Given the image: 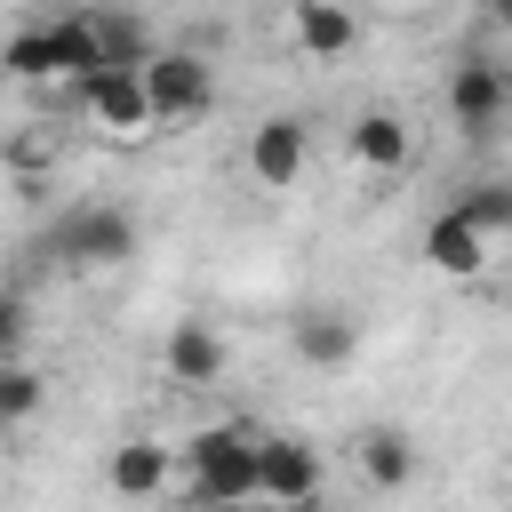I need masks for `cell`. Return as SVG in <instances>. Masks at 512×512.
I'll return each instance as SVG.
<instances>
[{"label":"cell","mask_w":512,"mask_h":512,"mask_svg":"<svg viewBox=\"0 0 512 512\" xmlns=\"http://www.w3.org/2000/svg\"><path fill=\"white\" fill-rule=\"evenodd\" d=\"M40 400H48V384H40L24 360H0V432L24 424V416H40Z\"/></svg>","instance_id":"e0dca14e"},{"label":"cell","mask_w":512,"mask_h":512,"mask_svg":"<svg viewBox=\"0 0 512 512\" xmlns=\"http://www.w3.org/2000/svg\"><path fill=\"white\" fill-rule=\"evenodd\" d=\"M408 152H416V136H408L400 112H360V120H352V160H360V168L392 176V168H408Z\"/></svg>","instance_id":"8fae6325"},{"label":"cell","mask_w":512,"mask_h":512,"mask_svg":"<svg viewBox=\"0 0 512 512\" xmlns=\"http://www.w3.org/2000/svg\"><path fill=\"white\" fill-rule=\"evenodd\" d=\"M472 8H480V24H504L512 32V0H472Z\"/></svg>","instance_id":"d6986e66"},{"label":"cell","mask_w":512,"mask_h":512,"mask_svg":"<svg viewBox=\"0 0 512 512\" xmlns=\"http://www.w3.org/2000/svg\"><path fill=\"white\" fill-rule=\"evenodd\" d=\"M264 512H328V504H320V496H312V504H264Z\"/></svg>","instance_id":"ffe728a7"},{"label":"cell","mask_w":512,"mask_h":512,"mask_svg":"<svg viewBox=\"0 0 512 512\" xmlns=\"http://www.w3.org/2000/svg\"><path fill=\"white\" fill-rule=\"evenodd\" d=\"M256 496L264 504H312L320 496V448L296 440V432L256 440Z\"/></svg>","instance_id":"277c9868"},{"label":"cell","mask_w":512,"mask_h":512,"mask_svg":"<svg viewBox=\"0 0 512 512\" xmlns=\"http://www.w3.org/2000/svg\"><path fill=\"white\" fill-rule=\"evenodd\" d=\"M160 360H168V376H176V384H216V376H224V336H216L208 320H176Z\"/></svg>","instance_id":"30bf717a"},{"label":"cell","mask_w":512,"mask_h":512,"mask_svg":"<svg viewBox=\"0 0 512 512\" xmlns=\"http://www.w3.org/2000/svg\"><path fill=\"white\" fill-rule=\"evenodd\" d=\"M288 344H296V360H312V368H344L352 344H360V328H352L344 312H296V320H288Z\"/></svg>","instance_id":"7c38bea8"},{"label":"cell","mask_w":512,"mask_h":512,"mask_svg":"<svg viewBox=\"0 0 512 512\" xmlns=\"http://www.w3.org/2000/svg\"><path fill=\"white\" fill-rule=\"evenodd\" d=\"M184 488H192L200 512H216V504H264V496H256V432H240V424H200V432L184 440Z\"/></svg>","instance_id":"6da1fadb"},{"label":"cell","mask_w":512,"mask_h":512,"mask_svg":"<svg viewBox=\"0 0 512 512\" xmlns=\"http://www.w3.org/2000/svg\"><path fill=\"white\" fill-rule=\"evenodd\" d=\"M144 96H152V120H200V112L216 104V72H208L192 48H152Z\"/></svg>","instance_id":"3957f363"},{"label":"cell","mask_w":512,"mask_h":512,"mask_svg":"<svg viewBox=\"0 0 512 512\" xmlns=\"http://www.w3.org/2000/svg\"><path fill=\"white\" fill-rule=\"evenodd\" d=\"M104 480H112L120 496H160V488H168V448H160V440H120L112 464H104Z\"/></svg>","instance_id":"4fadbf2b"},{"label":"cell","mask_w":512,"mask_h":512,"mask_svg":"<svg viewBox=\"0 0 512 512\" xmlns=\"http://www.w3.org/2000/svg\"><path fill=\"white\" fill-rule=\"evenodd\" d=\"M248 176H256L264 192H288V184L304 176V120H296V112L256 120V136H248Z\"/></svg>","instance_id":"52a82bcc"},{"label":"cell","mask_w":512,"mask_h":512,"mask_svg":"<svg viewBox=\"0 0 512 512\" xmlns=\"http://www.w3.org/2000/svg\"><path fill=\"white\" fill-rule=\"evenodd\" d=\"M360 472H368V488H408V472H416V448H408V432H392V424H368V432H360Z\"/></svg>","instance_id":"5bb4252c"},{"label":"cell","mask_w":512,"mask_h":512,"mask_svg":"<svg viewBox=\"0 0 512 512\" xmlns=\"http://www.w3.org/2000/svg\"><path fill=\"white\" fill-rule=\"evenodd\" d=\"M216 512H256V504H216Z\"/></svg>","instance_id":"44dd1931"},{"label":"cell","mask_w":512,"mask_h":512,"mask_svg":"<svg viewBox=\"0 0 512 512\" xmlns=\"http://www.w3.org/2000/svg\"><path fill=\"white\" fill-rule=\"evenodd\" d=\"M288 32H296L304 56H344L360 40V24H352L344 0H288Z\"/></svg>","instance_id":"9c48e42d"},{"label":"cell","mask_w":512,"mask_h":512,"mask_svg":"<svg viewBox=\"0 0 512 512\" xmlns=\"http://www.w3.org/2000/svg\"><path fill=\"white\" fill-rule=\"evenodd\" d=\"M424 264L448 272V280H472V272L488 264V232H472L456 208H440V216L424 224Z\"/></svg>","instance_id":"ba28073f"},{"label":"cell","mask_w":512,"mask_h":512,"mask_svg":"<svg viewBox=\"0 0 512 512\" xmlns=\"http://www.w3.org/2000/svg\"><path fill=\"white\" fill-rule=\"evenodd\" d=\"M504 512H512V504H504Z\"/></svg>","instance_id":"7402d4cb"},{"label":"cell","mask_w":512,"mask_h":512,"mask_svg":"<svg viewBox=\"0 0 512 512\" xmlns=\"http://www.w3.org/2000/svg\"><path fill=\"white\" fill-rule=\"evenodd\" d=\"M24 336H32V304L0 288V360H24Z\"/></svg>","instance_id":"ac0fdd59"},{"label":"cell","mask_w":512,"mask_h":512,"mask_svg":"<svg viewBox=\"0 0 512 512\" xmlns=\"http://www.w3.org/2000/svg\"><path fill=\"white\" fill-rule=\"evenodd\" d=\"M504 104H512V72H504V64H488V56H464V64L448 72V120H456L464 136H496Z\"/></svg>","instance_id":"5b68a950"},{"label":"cell","mask_w":512,"mask_h":512,"mask_svg":"<svg viewBox=\"0 0 512 512\" xmlns=\"http://www.w3.org/2000/svg\"><path fill=\"white\" fill-rule=\"evenodd\" d=\"M48 256L72 272H112L136 256V216L128 208H64L48 224Z\"/></svg>","instance_id":"7a4b0ae2"},{"label":"cell","mask_w":512,"mask_h":512,"mask_svg":"<svg viewBox=\"0 0 512 512\" xmlns=\"http://www.w3.org/2000/svg\"><path fill=\"white\" fill-rule=\"evenodd\" d=\"M88 24H96V48H104V64H120V72H144V64H152V40H144V24H136V16H120V8H96Z\"/></svg>","instance_id":"9a60e30c"},{"label":"cell","mask_w":512,"mask_h":512,"mask_svg":"<svg viewBox=\"0 0 512 512\" xmlns=\"http://www.w3.org/2000/svg\"><path fill=\"white\" fill-rule=\"evenodd\" d=\"M456 216H464L472 232H512V184H504V176H488V184H472V192L456 200Z\"/></svg>","instance_id":"2e32d148"},{"label":"cell","mask_w":512,"mask_h":512,"mask_svg":"<svg viewBox=\"0 0 512 512\" xmlns=\"http://www.w3.org/2000/svg\"><path fill=\"white\" fill-rule=\"evenodd\" d=\"M80 104H88V120H96L104 136H144V128H152L144 72H120V64H104L96 80H80Z\"/></svg>","instance_id":"8992f818"}]
</instances>
